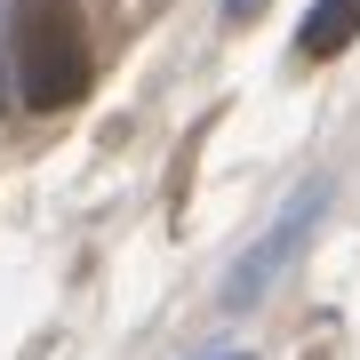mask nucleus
<instances>
[{"mask_svg":"<svg viewBox=\"0 0 360 360\" xmlns=\"http://www.w3.org/2000/svg\"><path fill=\"white\" fill-rule=\"evenodd\" d=\"M8 72H16V96L32 112H65V104L89 96V25H80L72 0H16L8 16Z\"/></svg>","mask_w":360,"mask_h":360,"instance_id":"f257e3e1","label":"nucleus"},{"mask_svg":"<svg viewBox=\"0 0 360 360\" xmlns=\"http://www.w3.org/2000/svg\"><path fill=\"white\" fill-rule=\"evenodd\" d=\"M321 208H328V176H312L304 193H296V200L281 208V224H272L264 240L248 248L240 264H232V281H224V304H232V312H240V304H257V296L272 288V272H281V264L296 257V248H304V232L321 224Z\"/></svg>","mask_w":360,"mask_h":360,"instance_id":"f03ea898","label":"nucleus"},{"mask_svg":"<svg viewBox=\"0 0 360 360\" xmlns=\"http://www.w3.org/2000/svg\"><path fill=\"white\" fill-rule=\"evenodd\" d=\"M352 40H360V0H312L304 32H296V56H304V65H328Z\"/></svg>","mask_w":360,"mask_h":360,"instance_id":"7ed1b4c3","label":"nucleus"},{"mask_svg":"<svg viewBox=\"0 0 360 360\" xmlns=\"http://www.w3.org/2000/svg\"><path fill=\"white\" fill-rule=\"evenodd\" d=\"M224 16H232V25H248V16H257V0H224Z\"/></svg>","mask_w":360,"mask_h":360,"instance_id":"20e7f679","label":"nucleus"},{"mask_svg":"<svg viewBox=\"0 0 360 360\" xmlns=\"http://www.w3.org/2000/svg\"><path fill=\"white\" fill-rule=\"evenodd\" d=\"M0 80H8V40H0Z\"/></svg>","mask_w":360,"mask_h":360,"instance_id":"39448f33","label":"nucleus"},{"mask_svg":"<svg viewBox=\"0 0 360 360\" xmlns=\"http://www.w3.org/2000/svg\"><path fill=\"white\" fill-rule=\"evenodd\" d=\"M217 360H248V352H217Z\"/></svg>","mask_w":360,"mask_h":360,"instance_id":"423d86ee","label":"nucleus"}]
</instances>
